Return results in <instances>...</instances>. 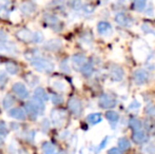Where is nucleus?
Instances as JSON below:
<instances>
[{
  "label": "nucleus",
  "mask_w": 155,
  "mask_h": 154,
  "mask_svg": "<svg viewBox=\"0 0 155 154\" xmlns=\"http://www.w3.org/2000/svg\"><path fill=\"white\" fill-rule=\"evenodd\" d=\"M14 103H15L14 97H13L12 95L8 94L3 99V108L4 109H10V108L14 105Z\"/></svg>",
  "instance_id": "29"
},
{
  "label": "nucleus",
  "mask_w": 155,
  "mask_h": 154,
  "mask_svg": "<svg viewBox=\"0 0 155 154\" xmlns=\"http://www.w3.org/2000/svg\"><path fill=\"white\" fill-rule=\"evenodd\" d=\"M8 15V11H6V8H0V18L6 19Z\"/></svg>",
  "instance_id": "43"
},
{
  "label": "nucleus",
  "mask_w": 155,
  "mask_h": 154,
  "mask_svg": "<svg viewBox=\"0 0 155 154\" xmlns=\"http://www.w3.org/2000/svg\"><path fill=\"white\" fill-rule=\"evenodd\" d=\"M108 142H109V136H106V137H104V139L101 140V143H100V144H99V146L96 147V149H95V153L100 152V151H101L102 149H104V147L107 146V144H108Z\"/></svg>",
  "instance_id": "33"
},
{
  "label": "nucleus",
  "mask_w": 155,
  "mask_h": 154,
  "mask_svg": "<svg viewBox=\"0 0 155 154\" xmlns=\"http://www.w3.org/2000/svg\"><path fill=\"white\" fill-rule=\"evenodd\" d=\"M140 108V103L138 100H133L132 103L129 105V109L130 110H137Z\"/></svg>",
  "instance_id": "38"
},
{
  "label": "nucleus",
  "mask_w": 155,
  "mask_h": 154,
  "mask_svg": "<svg viewBox=\"0 0 155 154\" xmlns=\"http://www.w3.org/2000/svg\"><path fill=\"white\" fill-rule=\"evenodd\" d=\"M146 114L150 117H155V105H150L146 108Z\"/></svg>",
  "instance_id": "35"
},
{
  "label": "nucleus",
  "mask_w": 155,
  "mask_h": 154,
  "mask_svg": "<svg viewBox=\"0 0 155 154\" xmlns=\"http://www.w3.org/2000/svg\"><path fill=\"white\" fill-rule=\"evenodd\" d=\"M13 91H14L17 96H19L22 99L28 98V96H29V92H28L27 87L22 82H16V84H13Z\"/></svg>",
  "instance_id": "7"
},
{
  "label": "nucleus",
  "mask_w": 155,
  "mask_h": 154,
  "mask_svg": "<svg viewBox=\"0 0 155 154\" xmlns=\"http://www.w3.org/2000/svg\"><path fill=\"white\" fill-rule=\"evenodd\" d=\"M45 20L47 23H49V25H56V23L58 22V19L56 16H53V15H45Z\"/></svg>",
  "instance_id": "32"
},
{
  "label": "nucleus",
  "mask_w": 155,
  "mask_h": 154,
  "mask_svg": "<svg viewBox=\"0 0 155 154\" xmlns=\"http://www.w3.org/2000/svg\"><path fill=\"white\" fill-rule=\"evenodd\" d=\"M52 87H53L55 90L59 91V92H65L68 90V84L65 81H63L61 79H55L52 80L51 82Z\"/></svg>",
  "instance_id": "17"
},
{
  "label": "nucleus",
  "mask_w": 155,
  "mask_h": 154,
  "mask_svg": "<svg viewBox=\"0 0 155 154\" xmlns=\"http://www.w3.org/2000/svg\"><path fill=\"white\" fill-rule=\"evenodd\" d=\"M141 121L139 120L138 118H135V117H133V118H131L130 120H129V127L131 128L132 130H134L135 131H139V130L141 129Z\"/></svg>",
  "instance_id": "24"
},
{
  "label": "nucleus",
  "mask_w": 155,
  "mask_h": 154,
  "mask_svg": "<svg viewBox=\"0 0 155 154\" xmlns=\"http://www.w3.org/2000/svg\"><path fill=\"white\" fill-rule=\"evenodd\" d=\"M149 72L147 70H143V69H138L134 72L133 74V79H134V82L137 84V86H143L146 82H148L149 80Z\"/></svg>",
  "instance_id": "3"
},
{
  "label": "nucleus",
  "mask_w": 155,
  "mask_h": 154,
  "mask_svg": "<svg viewBox=\"0 0 155 154\" xmlns=\"http://www.w3.org/2000/svg\"><path fill=\"white\" fill-rule=\"evenodd\" d=\"M132 138L136 144H143V143H146L148 140V135L146 132L139 130V131H135L133 133Z\"/></svg>",
  "instance_id": "15"
},
{
  "label": "nucleus",
  "mask_w": 155,
  "mask_h": 154,
  "mask_svg": "<svg viewBox=\"0 0 155 154\" xmlns=\"http://www.w3.org/2000/svg\"><path fill=\"white\" fill-rule=\"evenodd\" d=\"M8 115L12 118L17 119V120H25V110L22 108H14V109L8 111Z\"/></svg>",
  "instance_id": "13"
},
{
  "label": "nucleus",
  "mask_w": 155,
  "mask_h": 154,
  "mask_svg": "<svg viewBox=\"0 0 155 154\" xmlns=\"http://www.w3.org/2000/svg\"><path fill=\"white\" fill-rule=\"evenodd\" d=\"M25 110L28 112V114L30 115V117H31V118H33V119L36 118L37 115L39 114V111L37 110V108L35 107V105L32 103V101H30V103H27Z\"/></svg>",
  "instance_id": "18"
},
{
  "label": "nucleus",
  "mask_w": 155,
  "mask_h": 154,
  "mask_svg": "<svg viewBox=\"0 0 155 154\" xmlns=\"http://www.w3.org/2000/svg\"><path fill=\"white\" fill-rule=\"evenodd\" d=\"M31 64L39 72H52L55 69V64L49 59L40 57H34L31 59Z\"/></svg>",
  "instance_id": "1"
},
{
  "label": "nucleus",
  "mask_w": 155,
  "mask_h": 154,
  "mask_svg": "<svg viewBox=\"0 0 155 154\" xmlns=\"http://www.w3.org/2000/svg\"><path fill=\"white\" fill-rule=\"evenodd\" d=\"M60 69H61L62 72H65V73H70V71H71L67 60H63L61 64H60Z\"/></svg>",
  "instance_id": "37"
},
{
  "label": "nucleus",
  "mask_w": 155,
  "mask_h": 154,
  "mask_svg": "<svg viewBox=\"0 0 155 154\" xmlns=\"http://www.w3.org/2000/svg\"><path fill=\"white\" fill-rule=\"evenodd\" d=\"M51 118L54 125L57 127H61L67 118V114L63 110H53L51 113Z\"/></svg>",
  "instance_id": "5"
},
{
  "label": "nucleus",
  "mask_w": 155,
  "mask_h": 154,
  "mask_svg": "<svg viewBox=\"0 0 155 154\" xmlns=\"http://www.w3.org/2000/svg\"><path fill=\"white\" fill-rule=\"evenodd\" d=\"M51 99H52V103H53L54 105H60V103H62V101H63L62 96L59 94H53L51 97Z\"/></svg>",
  "instance_id": "34"
},
{
  "label": "nucleus",
  "mask_w": 155,
  "mask_h": 154,
  "mask_svg": "<svg viewBox=\"0 0 155 154\" xmlns=\"http://www.w3.org/2000/svg\"><path fill=\"white\" fill-rule=\"evenodd\" d=\"M98 103H99V107L102 108V109H113V108L116 106L117 101L112 95L102 94L101 96L99 97Z\"/></svg>",
  "instance_id": "2"
},
{
  "label": "nucleus",
  "mask_w": 155,
  "mask_h": 154,
  "mask_svg": "<svg viewBox=\"0 0 155 154\" xmlns=\"http://www.w3.org/2000/svg\"><path fill=\"white\" fill-rule=\"evenodd\" d=\"M108 154H121V151L118 148H111L108 151Z\"/></svg>",
  "instance_id": "44"
},
{
  "label": "nucleus",
  "mask_w": 155,
  "mask_h": 154,
  "mask_svg": "<svg viewBox=\"0 0 155 154\" xmlns=\"http://www.w3.org/2000/svg\"><path fill=\"white\" fill-rule=\"evenodd\" d=\"M130 147H131L130 140L127 137H120L118 139V148L120 149V150L126 151V150H128Z\"/></svg>",
  "instance_id": "26"
},
{
  "label": "nucleus",
  "mask_w": 155,
  "mask_h": 154,
  "mask_svg": "<svg viewBox=\"0 0 155 154\" xmlns=\"http://www.w3.org/2000/svg\"><path fill=\"white\" fill-rule=\"evenodd\" d=\"M97 32L101 36H110L113 33V28L107 21H100L97 25Z\"/></svg>",
  "instance_id": "8"
},
{
  "label": "nucleus",
  "mask_w": 155,
  "mask_h": 154,
  "mask_svg": "<svg viewBox=\"0 0 155 154\" xmlns=\"http://www.w3.org/2000/svg\"><path fill=\"white\" fill-rule=\"evenodd\" d=\"M134 6L136 11H143L147 8V0H134Z\"/></svg>",
  "instance_id": "31"
},
{
  "label": "nucleus",
  "mask_w": 155,
  "mask_h": 154,
  "mask_svg": "<svg viewBox=\"0 0 155 154\" xmlns=\"http://www.w3.org/2000/svg\"><path fill=\"white\" fill-rule=\"evenodd\" d=\"M115 21L117 22V25H121V27H131L133 23V20L131 19V17L127 16L123 12H119L115 15Z\"/></svg>",
  "instance_id": "9"
},
{
  "label": "nucleus",
  "mask_w": 155,
  "mask_h": 154,
  "mask_svg": "<svg viewBox=\"0 0 155 154\" xmlns=\"http://www.w3.org/2000/svg\"><path fill=\"white\" fill-rule=\"evenodd\" d=\"M32 103H34L35 107L37 108V110L39 111V113L42 114V113H43V111H45V101H43L42 99L38 98V97H36V96L34 95V97H33V99H32Z\"/></svg>",
  "instance_id": "22"
},
{
  "label": "nucleus",
  "mask_w": 155,
  "mask_h": 154,
  "mask_svg": "<svg viewBox=\"0 0 155 154\" xmlns=\"http://www.w3.org/2000/svg\"><path fill=\"white\" fill-rule=\"evenodd\" d=\"M129 2V0H119V3H121V4H126V3H128Z\"/></svg>",
  "instance_id": "45"
},
{
  "label": "nucleus",
  "mask_w": 155,
  "mask_h": 154,
  "mask_svg": "<svg viewBox=\"0 0 155 154\" xmlns=\"http://www.w3.org/2000/svg\"><path fill=\"white\" fill-rule=\"evenodd\" d=\"M42 151L45 154H57V149L52 143H45L42 145Z\"/></svg>",
  "instance_id": "21"
},
{
  "label": "nucleus",
  "mask_w": 155,
  "mask_h": 154,
  "mask_svg": "<svg viewBox=\"0 0 155 154\" xmlns=\"http://www.w3.org/2000/svg\"><path fill=\"white\" fill-rule=\"evenodd\" d=\"M106 118L108 119V121L110 123L112 129H115V127H116L117 123H118V120H119L118 113H117V112H115V111H112V110H110V111H107L106 112Z\"/></svg>",
  "instance_id": "14"
},
{
  "label": "nucleus",
  "mask_w": 155,
  "mask_h": 154,
  "mask_svg": "<svg viewBox=\"0 0 155 154\" xmlns=\"http://www.w3.org/2000/svg\"><path fill=\"white\" fill-rule=\"evenodd\" d=\"M141 31L143 32L145 35H152L153 37H155L154 29L149 25V23H143V25H141Z\"/></svg>",
  "instance_id": "28"
},
{
  "label": "nucleus",
  "mask_w": 155,
  "mask_h": 154,
  "mask_svg": "<svg viewBox=\"0 0 155 154\" xmlns=\"http://www.w3.org/2000/svg\"><path fill=\"white\" fill-rule=\"evenodd\" d=\"M84 12L87 13V14H90V13L94 12V6L90 5V4H87V5L84 6Z\"/></svg>",
  "instance_id": "42"
},
{
  "label": "nucleus",
  "mask_w": 155,
  "mask_h": 154,
  "mask_svg": "<svg viewBox=\"0 0 155 154\" xmlns=\"http://www.w3.org/2000/svg\"><path fill=\"white\" fill-rule=\"evenodd\" d=\"M141 153L143 154H155V144H153V143L146 144L145 146L141 148Z\"/></svg>",
  "instance_id": "27"
},
{
  "label": "nucleus",
  "mask_w": 155,
  "mask_h": 154,
  "mask_svg": "<svg viewBox=\"0 0 155 154\" xmlns=\"http://www.w3.org/2000/svg\"><path fill=\"white\" fill-rule=\"evenodd\" d=\"M35 5L32 3V2H23L22 4L20 5V11L23 13V14L30 15L32 13L35 12Z\"/></svg>",
  "instance_id": "20"
},
{
  "label": "nucleus",
  "mask_w": 155,
  "mask_h": 154,
  "mask_svg": "<svg viewBox=\"0 0 155 154\" xmlns=\"http://www.w3.org/2000/svg\"><path fill=\"white\" fill-rule=\"evenodd\" d=\"M45 48L49 51H57L61 48V41L59 39H51L45 43Z\"/></svg>",
  "instance_id": "16"
},
{
  "label": "nucleus",
  "mask_w": 155,
  "mask_h": 154,
  "mask_svg": "<svg viewBox=\"0 0 155 154\" xmlns=\"http://www.w3.org/2000/svg\"><path fill=\"white\" fill-rule=\"evenodd\" d=\"M68 106H69L70 111H71L75 116H79L80 114L82 113V103H81V101H80L78 98H76V97L70 98Z\"/></svg>",
  "instance_id": "6"
},
{
  "label": "nucleus",
  "mask_w": 155,
  "mask_h": 154,
  "mask_svg": "<svg viewBox=\"0 0 155 154\" xmlns=\"http://www.w3.org/2000/svg\"><path fill=\"white\" fill-rule=\"evenodd\" d=\"M6 133H8V129H6V125L3 123V121L0 120V134H3V135H5Z\"/></svg>",
  "instance_id": "39"
},
{
  "label": "nucleus",
  "mask_w": 155,
  "mask_h": 154,
  "mask_svg": "<svg viewBox=\"0 0 155 154\" xmlns=\"http://www.w3.org/2000/svg\"><path fill=\"white\" fill-rule=\"evenodd\" d=\"M146 14H147L148 16H153L154 15V8L152 4H150L148 8H146Z\"/></svg>",
  "instance_id": "41"
},
{
  "label": "nucleus",
  "mask_w": 155,
  "mask_h": 154,
  "mask_svg": "<svg viewBox=\"0 0 155 154\" xmlns=\"http://www.w3.org/2000/svg\"><path fill=\"white\" fill-rule=\"evenodd\" d=\"M5 70H6V72H8L10 74H12V75H15V74H17V73L19 72L18 66H17V64H15V62H13V61L6 62V64H5Z\"/></svg>",
  "instance_id": "23"
},
{
  "label": "nucleus",
  "mask_w": 155,
  "mask_h": 154,
  "mask_svg": "<svg viewBox=\"0 0 155 154\" xmlns=\"http://www.w3.org/2000/svg\"><path fill=\"white\" fill-rule=\"evenodd\" d=\"M35 96L42 99L43 101H47L48 99H49V96H48L47 92H45V89L41 88V87H38V88L35 89Z\"/></svg>",
  "instance_id": "25"
},
{
  "label": "nucleus",
  "mask_w": 155,
  "mask_h": 154,
  "mask_svg": "<svg viewBox=\"0 0 155 154\" xmlns=\"http://www.w3.org/2000/svg\"><path fill=\"white\" fill-rule=\"evenodd\" d=\"M43 40V35L42 33H35L34 34V41L35 42H40V41Z\"/></svg>",
  "instance_id": "40"
},
{
  "label": "nucleus",
  "mask_w": 155,
  "mask_h": 154,
  "mask_svg": "<svg viewBox=\"0 0 155 154\" xmlns=\"http://www.w3.org/2000/svg\"><path fill=\"white\" fill-rule=\"evenodd\" d=\"M87 121H88L90 125L95 126V125H97V123H101L102 116L100 113H91L87 116Z\"/></svg>",
  "instance_id": "19"
},
{
  "label": "nucleus",
  "mask_w": 155,
  "mask_h": 154,
  "mask_svg": "<svg viewBox=\"0 0 155 154\" xmlns=\"http://www.w3.org/2000/svg\"><path fill=\"white\" fill-rule=\"evenodd\" d=\"M16 36L18 39H20L23 42H31L32 40H34V34L31 31H29L28 29H21L16 33Z\"/></svg>",
  "instance_id": "11"
},
{
  "label": "nucleus",
  "mask_w": 155,
  "mask_h": 154,
  "mask_svg": "<svg viewBox=\"0 0 155 154\" xmlns=\"http://www.w3.org/2000/svg\"><path fill=\"white\" fill-rule=\"evenodd\" d=\"M110 77L113 81L119 82L124 79V71L120 66H117V64H113L110 69Z\"/></svg>",
  "instance_id": "4"
},
{
  "label": "nucleus",
  "mask_w": 155,
  "mask_h": 154,
  "mask_svg": "<svg viewBox=\"0 0 155 154\" xmlns=\"http://www.w3.org/2000/svg\"><path fill=\"white\" fill-rule=\"evenodd\" d=\"M17 50L11 42H0V55H14Z\"/></svg>",
  "instance_id": "10"
},
{
  "label": "nucleus",
  "mask_w": 155,
  "mask_h": 154,
  "mask_svg": "<svg viewBox=\"0 0 155 154\" xmlns=\"http://www.w3.org/2000/svg\"><path fill=\"white\" fill-rule=\"evenodd\" d=\"M6 81H8V77H6L5 72L0 71V87H3Z\"/></svg>",
  "instance_id": "36"
},
{
  "label": "nucleus",
  "mask_w": 155,
  "mask_h": 154,
  "mask_svg": "<svg viewBox=\"0 0 155 154\" xmlns=\"http://www.w3.org/2000/svg\"><path fill=\"white\" fill-rule=\"evenodd\" d=\"M93 71H94L93 66L91 64H89V62H87V64L81 68V73L84 75V76H90V75H92Z\"/></svg>",
  "instance_id": "30"
},
{
  "label": "nucleus",
  "mask_w": 155,
  "mask_h": 154,
  "mask_svg": "<svg viewBox=\"0 0 155 154\" xmlns=\"http://www.w3.org/2000/svg\"><path fill=\"white\" fill-rule=\"evenodd\" d=\"M72 64L75 67L76 69H80L87 64V57L82 54H75V55L72 56Z\"/></svg>",
  "instance_id": "12"
}]
</instances>
